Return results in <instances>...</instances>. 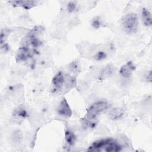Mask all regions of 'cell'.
Masks as SVG:
<instances>
[{
    "mask_svg": "<svg viewBox=\"0 0 152 152\" xmlns=\"http://www.w3.org/2000/svg\"><path fill=\"white\" fill-rule=\"evenodd\" d=\"M121 150V145L116 141L112 138H106L94 142L89 147L88 151L117 152Z\"/></svg>",
    "mask_w": 152,
    "mask_h": 152,
    "instance_id": "obj_1",
    "label": "cell"
},
{
    "mask_svg": "<svg viewBox=\"0 0 152 152\" xmlns=\"http://www.w3.org/2000/svg\"><path fill=\"white\" fill-rule=\"evenodd\" d=\"M122 27L127 34H135L138 31V20L134 13H129L125 15L121 21Z\"/></svg>",
    "mask_w": 152,
    "mask_h": 152,
    "instance_id": "obj_2",
    "label": "cell"
},
{
    "mask_svg": "<svg viewBox=\"0 0 152 152\" xmlns=\"http://www.w3.org/2000/svg\"><path fill=\"white\" fill-rule=\"evenodd\" d=\"M109 104L105 101H98L92 104L87 110L86 118L88 119H98V116L108 109Z\"/></svg>",
    "mask_w": 152,
    "mask_h": 152,
    "instance_id": "obj_3",
    "label": "cell"
},
{
    "mask_svg": "<svg viewBox=\"0 0 152 152\" xmlns=\"http://www.w3.org/2000/svg\"><path fill=\"white\" fill-rule=\"evenodd\" d=\"M57 113L61 116L69 118L72 116V110L66 99L64 97L57 107Z\"/></svg>",
    "mask_w": 152,
    "mask_h": 152,
    "instance_id": "obj_4",
    "label": "cell"
},
{
    "mask_svg": "<svg viewBox=\"0 0 152 152\" xmlns=\"http://www.w3.org/2000/svg\"><path fill=\"white\" fill-rule=\"evenodd\" d=\"M135 69V66L132 62L129 61L122 65L119 69V74L124 79H129Z\"/></svg>",
    "mask_w": 152,
    "mask_h": 152,
    "instance_id": "obj_5",
    "label": "cell"
},
{
    "mask_svg": "<svg viewBox=\"0 0 152 152\" xmlns=\"http://www.w3.org/2000/svg\"><path fill=\"white\" fill-rule=\"evenodd\" d=\"M31 56V52L28 46H23L20 47L15 55V59L17 62H23L26 61Z\"/></svg>",
    "mask_w": 152,
    "mask_h": 152,
    "instance_id": "obj_6",
    "label": "cell"
},
{
    "mask_svg": "<svg viewBox=\"0 0 152 152\" xmlns=\"http://www.w3.org/2000/svg\"><path fill=\"white\" fill-rule=\"evenodd\" d=\"M65 80V75H64L62 72L59 71L56 73L52 78V85L57 90H61L64 87Z\"/></svg>",
    "mask_w": 152,
    "mask_h": 152,
    "instance_id": "obj_7",
    "label": "cell"
},
{
    "mask_svg": "<svg viewBox=\"0 0 152 152\" xmlns=\"http://www.w3.org/2000/svg\"><path fill=\"white\" fill-rule=\"evenodd\" d=\"M27 112L22 106H19L14 109L12 112V118L17 122H23L27 117Z\"/></svg>",
    "mask_w": 152,
    "mask_h": 152,
    "instance_id": "obj_8",
    "label": "cell"
},
{
    "mask_svg": "<svg viewBox=\"0 0 152 152\" xmlns=\"http://www.w3.org/2000/svg\"><path fill=\"white\" fill-rule=\"evenodd\" d=\"M125 110L123 107H116L110 109L108 113L107 116L111 120H118L121 119L124 115Z\"/></svg>",
    "mask_w": 152,
    "mask_h": 152,
    "instance_id": "obj_9",
    "label": "cell"
},
{
    "mask_svg": "<svg viewBox=\"0 0 152 152\" xmlns=\"http://www.w3.org/2000/svg\"><path fill=\"white\" fill-rule=\"evenodd\" d=\"M10 3L14 7H21L26 10H29L37 5V1H13Z\"/></svg>",
    "mask_w": 152,
    "mask_h": 152,
    "instance_id": "obj_10",
    "label": "cell"
},
{
    "mask_svg": "<svg viewBox=\"0 0 152 152\" xmlns=\"http://www.w3.org/2000/svg\"><path fill=\"white\" fill-rule=\"evenodd\" d=\"M115 71V67L112 64H108L104 67L100 71L99 79L100 80H105L110 77Z\"/></svg>",
    "mask_w": 152,
    "mask_h": 152,
    "instance_id": "obj_11",
    "label": "cell"
},
{
    "mask_svg": "<svg viewBox=\"0 0 152 152\" xmlns=\"http://www.w3.org/2000/svg\"><path fill=\"white\" fill-rule=\"evenodd\" d=\"M141 17L144 24L147 27H150L152 24L151 12L145 8H143L141 11Z\"/></svg>",
    "mask_w": 152,
    "mask_h": 152,
    "instance_id": "obj_12",
    "label": "cell"
},
{
    "mask_svg": "<svg viewBox=\"0 0 152 152\" xmlns=\"http://www.w3.org/2000/svg\"><path fill=\"white\" fill-rule=\"evenodd\" d=\"M65 139L66 142L70 146L74 145L76 141V136L71 130L67 129L65 132Z\"/></svg>",
    "mask_w": 152,
    "mask_h": 152,
    "instance_id": "obj_13",
    "label": "cell"
},
{
    "mask_svg": "<svg viewBox=\"0 0 152 152\" xmlns=\"http://www.w3.org/2000/svg\"><path fill=\"white\" fill-rule=\"evenodd\" d=\"M98 121H99L98 119H88L85 117L82 120V124H83V126L86 128L93 129L97 126L98 124Z\"/></svg>",
    "mask_w": 152,
    "mask_h": 152,
    "instance_id": "obj_14",
    "label": "cell"
},
{
    "mask_svg": "<svg viewBox=\"0 0 152 152\" xmlns=\"http://www.w3.org/2000/svg\"><path fill=\"white\" fill-rule=\"evenodd\" d=\"M102 24H103V22L102 21V19L99 17H96L92 20L91 25L93 27L96 29H98L100 28Z\"/></svg>",
    "mask_w": 152,
    "mask_h": 152,
    "instance_id": "obj_15",
    "label": "cell"
},
{
    "mask_svg": "<svg viewBox=\"0 0 152 152\" xmlns=\"http://www.w3.org/2000/svg\"><path fill=\"white\" fill-rule=\"evenodd\" d=\"M10 31L7 28H4L1 30V36H0V42H1V45L5 43V40L7 39V37H8V35L9 34Z\"/></svg>",
    "mask_w": 152,
    "mask_h": 152,
    "instance_id": "obj_16",
    "label": "cell"
},
{
    "mask_svg": "<svg viewBox=\"0 0 152 152\" xmlns=\"http://www.w3.org/2000/svg\"><path fill=\"white\" fill-rule=\"evenodd\" d=\"M106 57V54L102 51L97 52L94 56V58L96 61H101L105 59Z\"/></svg>",
    "mask_w": 152,
    "mask_h": 152,
    "instance_id": "obj_17",
    "label": "cell"
},
{
    "mask_svg": "<svg viewBox=\"0 0 152 152\" xmlns=\"http://www.w3.org/2000/svg\"><path fill=\"white\" fill-rule=\"evenodd\" d=\"M21 138H22V136H21V134L20 131H17V132H15L14 135H13V137H12V138L14 140V141L16 143H18L20 142L21 140Z\"/></svg>",
    "mask_w": 152,
    "mask_h": 152,
    "instance_id": "obj_18",
    "label": "cell"
},
{
    "mask_svg": "<svg viewBox=\"0 0 152 152\" xmlns=\"http://www.w3.org/2000/svg\"><path fill=\"white\" fill-rule=\"evenodd\" d=\"M76 3L74 1H71L69 2L68 5H67V10L69 12H72L73 11H74L76 9L77 5H76Z\"/></svg>",
    "mask_w": 152,
    "mask_h": 152,
    "instance_id": "obj_19",
    "label": "cell"
},
{
    "mask_svg": "<svg viewBox=\"0 0 152 152\" xmlns=\"http://www.w3.org/2000/svg\"><path fill=\"white\" fill-rule=\"evenodd\" d=\"M69 68L70 70L72 71V72H76L77 71H78L79 68L78 66V65L77 63H75V62H73L72 63H71L69 65Z\"/></svg>",
    "mask_w": 152,
    "mask_h": 152,
    "instance_id": "obj_20",
    "label": "cell"
},
{
    "mask_svg": "<svg viewBox=\"0 0 152 152\" xmlns=\"http://www.w3.org/2000/svg\"><path fill=\"white\" fill-rule=\"evenodd\" d=\"M144 77H145V81H147V82H151V71H148L145 75H144Z\"/></svg>",
    "mask_w": 152,
    "mask_h": 152,
    "instance_id": "obj_21",
    "label": "cell"
},
{
    "mask_svg": "<svg viewBox=\"0 0 152 152\" xmlns=\"http://www.w3.org/2000/svg\"><path fill=\"white\" fill-rule=\"evenodd\" d=\"M9 46L8 44L7 43H4V44H2L1 45V50L2 52H7L9 50L10 48H9Z\"/></svg>",
    "mask_w": 152,
    "mask_h": 152,
    "instance_id": "obj_22",
    "label": "cell"
}]
</instances>
